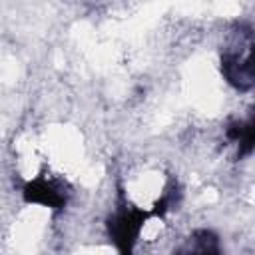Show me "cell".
Wrapping results in <instances>:
<instances>
[{"label": "cell", "instance_id": "obj_1", "mask_svg": "<svg viewBox=\"0 0 255 255\" xmlns=\"http://www.w3.org/2000/svg\"><path fill=\"white\" fill-rule=\"evenodd\" d=\"M147 217H149L147 211L133 207L131 203H128L124 193H120L118 207L112 213V217L108 219V233H110V239L114 241V245L118 247V251L129 253L135 247Z\"/></svg>", "mask_w": 255, "mask_h": 255}, {"label": "cell", "instance_id": "obj_2", "mask_svg": "<svg viewBox=\"0 0 255 255\" xmlns=\"http://www.w3.org/2000/svg\"><path fill=\"white\" fill-rule=\"evenodd\" d=\"M68 195H70V191L64 187V183L50 179L46 175H38V177L26 181L22 187V197L26 203L44 205V207L56 209V211L66 207Z\"/></svg>", "mask_w": 255, "mask_h": 255}, {"label": "cell", "instance_id": "obj_6", "mask_svg": "<svg viewBox=\"0 0 255 255\" xmlns=\"http://www.w3.org/2000/svg\"><path fill=\"white\" fill-rule=\"evenodd\" d=\"M179 199H181V189H179L177 181H175V179H171V181L163 187V191H161L159 199L155 201L153 215H165L167 211H171V209L179 203Z\"/></svg>", "mask_w": 255, "mask_h": 255}, {"label": "cell", "instance_id": "obj_5", "mask_svg": "<svg viewBox=\"0 0 255 255\" xmlns=\"http://www.w3.org/2000/svg\"><path fill=\"white\" fill-rule=\"evenodd\" d=\"M187 251L191 253H219V239L209 229H197L193 231Z\"/></svg>", "mask_w": 255, "mask_h": 255}, {"label": "cell", "instance_id": "obj_4", "mask_svg": "<svg viewBox=\"0 0 255 255\" xmlns=\"http://www.w3.org/2000/svg\"><path fill=\"white\" fill-rule=\"evenodd\" d=\"M227 133V139L237 143V153L239 155H249L253 151V141H255V128H253V122L247 120V122H241V120H235L227 126L225 129Z\"/></svg>", "mask_w": 255, "mask_h": 255}, {"label": "cell", "instance_id": "obj_3", "mask_svg": "<svg viewBox=\"0 0 255 255\" xmlns=\"http://www.w3.org/2000/svg\"><path fill=\"white\" fill-rule=\"evenodd\" d=\"M221 74L229 86L239 92H249L253 88V64H251V50L245 54L241 52H225L221 56Z\"/></svg>", "mask_w": 255, "mask_h": 255}]
</instances>
